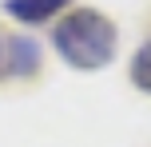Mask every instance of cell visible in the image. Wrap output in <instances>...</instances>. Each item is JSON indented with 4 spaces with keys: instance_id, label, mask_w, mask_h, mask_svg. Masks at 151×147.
Masks as SVG:
<instances>
[{
    "instance_id": "cell-3",
    "label": "cell",
    "mask_w": 151,
    "mask_h": 147,
    "mask_svg": "<svg viewBox=\"0 0 151 147\" xmlns=\"http://www.w3.org/2000/svg\"><path fill=\"white\" fill-rule=\"evenodd\" d=\"M64 8H68V0H4V12L16 16L20 24H44L60 16Z\"/></svg>"
},
{
    "instance_id": "cell-4",
    "label": "cell",
    "mask_w": 151,
    "mask_h": 147,
    "mask_svg": "<svg viewBox=\"0 0 151 147\" xmlns=\"http://www.w3.org/2000/svg\"><path fill=\"white\" fill-rule=\"evenodd\" d=\"M131 84H135L139 92L151 95V40L139 48L135 56H131Z\"/></svg>"
},
{
    "instance_id": "cell-1",
    "label": "cell",
    "mask_w": 151,
    "mask_h": 147,
    "mask_svg": "<svg viewBox=\"0 0 151 147\" xmlns=\"http://www.w3.org/2000/svg\"><path fill=\"white\" fill-rule=\"evenodd\" d=\"M52 44L72 68L80 72H96L107 68L115 60V48H119V32L96 8H72L52 32Z\"/></svg>"
},
{
    "instance_id": "cell-2",
    "label": "cell",
    "mask_w": 151,
    "mask_h": 147,
    "mask_svg": "<svg viewBox=\"0 0 151 147\" xmlns=\"http://www.w3.org/2000/svg\"><path fill=\"white\" fill-rule=\"evenodd\" d=\"M40 68V44L28 36H12L4 44V72L8 76H32Z\"/></svg>"
}]
</instances>
